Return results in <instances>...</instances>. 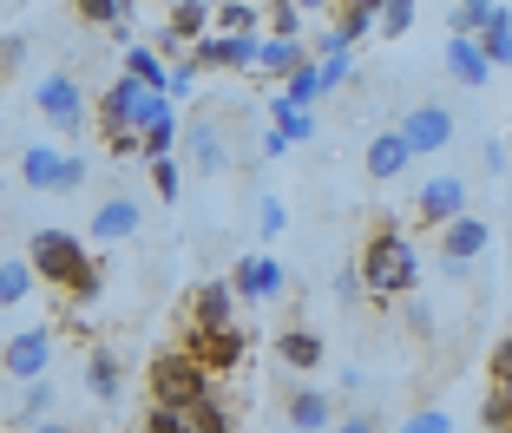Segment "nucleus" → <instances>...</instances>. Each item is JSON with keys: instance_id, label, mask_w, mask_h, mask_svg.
Here are the masks:
<instances>
[{"instance_id": "nucleus-33", "label": "nucleus", "mask_w": 512, "mask_h": 433, "mask_svg": "<svg viewBox=\"0 0 512 433\" xmlns=\"http://www.w3.org/2000/svg\"><path fill=\"white\" fill-rule=\"evenodd\" d=\"M79 20L86 27H125L132 20V0H79Z\"/></svg>"}, {"instance_id": "nucleus-13", "label": "nucleus", "mask_w": 512, "mask_h": 433, "mask_svg": "<svg viewBox=\"0 0 512 433\" xmlns=\"http://www.w3.org/2000/svg\"><path fill=\"white\" fill-rule=\"evenodd\" d=\"M46 361H53V329H20L0 342V374H14V381H40Z\"/></svg>"}, {"instance_id": "nucleus-45", "label": "nucleus", "mask_w": 512, "mask_h": 433, "mask_svg": "<svg viewBox=\"0 0 512 433\" xmlns=\"http://www.w3.org/2000/svg\"><path fill=\"white\" fill-rule=\"evenodd\" d=\"M335 433H381V420L375 414H342V420H335Z\"/></svg>"}, {"instance_id": "nucleus-10", "label": "nucleus", "mask_w": 512, "mask_h": 433, "mask_svg": "<svg viewBox=\"0 0 512 433\" xmlns=\"http://www.w3.org/2000/svg\"><path fill=\"white\" fill-rule=\"evenodd\" d=\"M138 230H145V197H132V191H106L99 204H92V230H86V243H132Z\"/></svg>"}, {"instance_id": "nucleus-28", "label": "nucleus", "mask_w": 512, "mask_h": 433, "mask_svg": "<svg viewBox=\"0 0 512 433\" xmlns=\"http://www.w3.org/2000/svg\"><path fill=\"white\" fill-rule=\"evenodd\" d=\"M211 27H217V33H250V40H256V27H263V7H256V0H224V7L211 14Z\"/></svg>"}, {"instance_id": "nucleus-30", "label": "nucleus", "mask_w": 512, "mask_h": 433, "mask_svg": "<svg viewBox=\"0 0 512 433\" xmlns=\"http://www.w3.org/2000/svg\"><path fill=\"white\" fill-rule=\"evenodd\" d=\"M53 414H60V394H53V381L40 374V381H27V394H20V420L33 427V420H53Z\"/></svg>"}, {"instance_id": "nucleus-15", "label": "nucleus", "mask_w": 512, "mask_h": 433, "mask_svg": "<svg viewBox=\"0 0 512 433\" xmlns=\"http://www.w3.org/2000/svg\"><path fill=\"white\" fill-rule=\"evenodd\" d=\"M184 348H191V355L204 361L211 374H230L243 355H250V342H243L237 322H230V329H191V342H184Z\"/></svg>"}, {"instance_id": "nucleus-31", "label": "nucleus", "mask_w": 512, "mask_h": 433, "mask_svg": "<svg viewBox=\"0 0 512 433\" xmlns=\"http://www.w3.org/2000/svg\"><path fill=\"white\" fill-rule=\"evenodd\" d=\"M322 92H329V86H322V66H316V60H302L296 73L283 79V99H296V105H316Z\"/></svg>"}, {"instance_id": "nucleus-43", "label": "nucleus", "mask_w": 512, "mask_h": 433, "mask_svg": "<svg viewBox=\"0 0 512 433\" xmlns=\"http://www.w3.org/2000/svg\"><path fill=\"white\" fill-rule=\"evenodd\" d=\"M296 27H302V7H296V0H276V14H270V33H289V40H296Z\"/></svg>"}, {"instance_id": "nucleus-23", "label": "nucleus", "mask_w": 512, "mask_h": 433, "mask_svg": "<svg viewBox=\"0 0 512 433\" xmlns=\"http://www.w3.org/2000/svg\"><path fill=\"white\" fill-rule=\"evenodd\" d=\"M33 256H0V309H20L33 296Z\"/></svg>"}, {"instance_id": "nucleus-44", "label": "nucleus", "mask_w": 512, "mask_h": 433, "mask_svg": "<svg viewBox=\"0 0 512 433\" xmlns=\"http://www.w3.org/2000/svg\"><path fill=\"white\" fill-rule=\"evenodd\" d=\"M289 151H296V145H289V138L270 125V132H263V145H256V158H289Z\"/></svg>"}, {"instance_id": "nucleus-49", "label": "nucleus", "mask_w": 512, "mask_h": 433, "mask_svg": "<svg viewBox=\"0 0 512 433\" xmlns=\"http://www.w3.org/2000/svg\"><path fill=\"white\" fill-rule=\"evenodd\" d=\"M296 7H302V14H322V7H329V0H296Z\"/></svg>"}, {"instance_id": "nucleus-8", "label": "nucleus", "mask_w": 512, "mask_h": 433, "mask_svg": "<svg viewBox=\"0 0 512 433\" xmlns=\"http://www.w3.org/2000/svg\"><path fill=\"white\" fill-rule=\"evenodd\" d=\"M473 204V191H467V178L460 171H434V178L414 191V224H427V230H440V224H453L460 210Z\"/></svg>"}, {"instance_id": "nucleus-6", "label": "nucleus", "mask_w": 512, "mask_h": 433, "mask_svg": "<svg viewBox=\"0 0 512 433\" xmlns=\"http://www.w3.org/2000/svg\"><path fill=\"white\" fill-rule=\"evenodd\" d=\"M33 112H40L53 132H86V86H79L73 73H40V86H33Z\"/></svg>"}, {"instance_id": "nucleus-42", "label": "nucleus", "mask_w": 512, "mask_h": 433, "mask_svg": "<svg viewBox=\"0 0 512 433\" xmlns=\"http://www.w3.org/2000/svg\"><path fill=\"white\" fill-rule=\"evenodd\" d=\"M197 73H204V66L197 60H184V66H171V86H165V99L178 105V99H191V86H197Z\"/></svg>"}, {"instance_id": "nucleus-2", "label": "nucleus", "mask_w": 512, "mask_h": 433, "mask_svg": "<svg viewBox=\"0 0 512 433\" xmlns=\"http://www.w3.org/2000/svg\"><path fill=\"white\" fill-rule=\"evenodd\" d=\"M362 283L375 302H401L414 296V283H421V256H414V237H401V230H375L362 250Z\"/></svg>"}, {"instance_id": "nucleus-4", "label": "nucleus", "mask_w": 512, "mask_h": 433, "mask_svg": "<svg viewBox=\"0 0 512 433\" xmlns=\"http://www.w3.org/2000/svg\"><path fill=\"white\" fill-rule=\"evenodd\" d=\"M20 184H27V191H53V197L86 191V151L27 145V151H20Z\"/></svg>"}, {"instance_id": "nucleus-1", "label": "nucleus", "mask_w": 512, "mask_h": 433, "mask_svg": "<svg viewBox=\"0 0 512 433\" xmlns=\"http://www.w3.org/2000/svg\"><path fill=\"white\" fill-rule=\"evenodd\" d=\"M27 256H33V276H40V283H60L73 309H86V302L99 296V283H106V276H99V263L86 256V237H73V230H53V224L33 230V237H27Z\"/></svg>"}, {"instance_id": "nucleus-29", "label": "nucleus", "mask_w": 512, "mask_h": 433, "mask_svg": "<svg viewBox=\"0 0 512 433\" xmlns=\"http://www.w3.org/2000/svg\"><path fill=\"white\" fill-rule=\"evenodd\" d=\"M171 33H178L184 46L204 40V33H211V7H204V0H171Z\"/></svg>"}, {"instance_id": "nucleus-17", "label": "nucleus", "mask_w": 512, "mask_h": 433, "mask_svg": "<svg viewBox=\"0 0 512 433\" xmlns=\"http://www.w3.org/2000/svg\"><path fill=\"white\" fill-rule=\"evenodd\" d=\"M184 158H191V171H197V178H217V171L230 165L224 132H217L211 119H191V125H184Z\"/></svg>"}, {"instance_id": "nucleus-26", "label": "nucleus", "mask_w": 512, "mask_h": 433, "mask_svg": "<svg viewBox=\"0 0 512 433\" xmlns=\"http://www.w3.org/2000/svg\"><path fill=\"white\" fill-rule=\"evenodd\" d=\"M125 73L145 79V86H158V92L171 86V66H165V53H158V46H125Z\"/></svg>"}, {"instance_id": "nucleus-21", "label": "nucleus", "mask_w": 512, "mask_h": 433, "mask_svg": "<svg viewBox=\"0 0 512 433\" xmlns=\"http://www.w3.org/2000/svg\"><path fill=\"white\" fill-rule=\"evenodd\" d=\"M289 427H296V433L335 427V401H329L322 388H296V401H289Z\"/></svg>"}, {"instance_id": "nucleus-41", "label": "nucleus", "mask_w": 512, "mask_h": 433, "mask_svg": "<svg viewBox=\"0 0 512 433\" xmlns=\"http://www.w3.org/2000/svg\"><path fill=\"white\" fill-rule=\"evenodd\" d=\"M506 165H512L506 138H486V145H480V171H486V178H506Z\"/></svg>"}, {"instance_id": "nucleus-35", "label": "nucleus", "mask_w": 512, "mask_h": 433, "mask_svg": "<svg viewBox=\"0 0 512 433\" xmlns=\"http://www.w3.org/2000/svg\"><path fill=\"white\" fill-rule=\"evenodd\" d=\"M414 14H421V0H388V7L375 14V27L388 33V40H401V33L414 27Z\"/></svg>"}, {"instance_id": "nucleus-50", "label": "nucleus", "mask_w": 512, "mask_h": 433, "mask_svg": "<svg viewBox=\"0 0 512 433\" xmlns=\"http://www.w3.org/2000/svg\"><path fill=\"white\" fill-rule=\"evenodd\" d=\"M348 7H368V14H381V7H388V0H348Z\"/></svg>"}, {"instance_id": "nucleus-16", "label": "nucleus", "mask_w": 512, "mask_h": 433, "mask_svg": "<svg viewBox=\"0 0 512 433\" xmlns=\"http://www.w3.org/2000/svg\"><path fill=\"white\" fill-rule=\"evenodd\" d=\"M493 73H499V66L480 53L473 33H453V40H447V79H460L467 92H486V86H493Z\"/></svg>"}, {"instance_id": "nucleus-9", "label": "nucleus", "mask_w": 512, "mask_h": 433, "mask_svg": "<svg viewBox=\"0 0 512 433\" xmlns=\"http://www.w3.org/2000/svg\"><path fill=\"white\" fill-rule=\"evenodd\" d=\"M145 433H230V414H224V401H217V394H204V401H191V407L151 401Z\"/></svg>"}, {"instance_id": "nucleus-32", "label": "nucleus", "mask_w": 512, "mask_h": 433, "mask_svg": "<svg viewBox=\"0 0 512 433\" xmlns=\"http://www.w3.org/2000/svg\"><path fill=\"white\" fill-rule=\"evenodd\" d=\"M493 14H499V0H453V33H473L480 40Z\"/></svg>"}, {"instance_id": "nucleus-40", "label": "nucleus", "mask_w": 512, "mask_h": 433, "mask_svg": "<svg viewBox=\"0 0 512 433\" xmlns=\"http://www.w3.org/2000/svg\"><path fill=\"white\" fill-rule=\"evenodd\" d=\"M486 427L512 433V381H499V388H493V401H486Z\"/></svg>"}, {"instance_id": "nucleus-47", "label": "nucleus", "mask_w": 512, "mask_h": 433, "mask_svg": "<svg viewBox=\"0 0 512 433\" xmlns=\"http://www.w3.org/2000/svg\"><path fill=\"white\" fill-rule=\"evenodd\" d=\"M20 53H27V40H20V33H14V40H0V66H20Z\"/></svg>"}, {"instance_id": "nucleus-20", "label": "nucleus", "mask_w": 512, "mask_h": 433, "mask_svg": "<svg viewBox=\"0 0 512 433\" xmlns=\"http://www.w3.org/2000/svg\"><path fill=\"white\" fill-rule=\"evenodd\" d=\"M302 60H309V46L289 40V33H263V40H256V73L263 79H289Z\"/></svg>"}, {"instance_id": "nucleus-39", "label": "nucleus", "mask_w": 512, "mask_h": 433, "mask_svg": "<svg viewBox=\"0 0 512 433\" xmlns=\"http://www.w3.org/2000/svg\"><path fill=\"white\" fill-rule=\"evenodd\" d=\"M256 230H263V237H283V230H289L283 197H256Z\"/></svg>"}, {"instance_id": "nucleus-36", "label": "nucleus", "mask_w": 512, "mask_h": 433, "mask_svg": "<svg viewBox=\"0 0 512 433\" xmlns=\"http://www.w3.org/2000/svg\"><path fill=\"white\" fill-rule=\"evenodd\" d=\"M151 165V191H158V204H171V197L184 191V171H178V158H145Z\"/></svg>"}, {"instance_id": "nucleus-27", "label": "nucleus", "mask_w": 512, "mask_h": 433, "mask_svg": "<svg viewBox=\"0 0 512 433\" xmlns=\"http://www.w3.org/2000/svg\"><path fill=\"white\" fill-rule=\"evenodd\" d=\"M480 53L499 66V73L512 66V7H499V14L486 20V33H480Z\"/></svg>"}, {"instance_id": "nucleus-14", "label": "nucleus", "mask_w": 512, "mask_h": 433, "mask_svg": "<svg viewBox=\"0 0 512 433\" xmlns=\"http://www.w3.org/2000/svg\"><path fill=\"white\" fill-rule=\"evenodd\" d=\"M230 289H237L243 302H276L289 289V276H283V263H276V256H243V263L230 269Z\"/></svg>"}, {"instance_id": "nucleus-3", "label": "nucleus", "mask_w": 512, "mask_h": 433, "mask_svg": "<svg viewBox=\"0 0 512 433\" xmlns=\"http://www.w3.org/2000/svg\"><path fill=\"white\" fill-rule=\"evenodd\" d=\"M92 112H99V132H138V138H145V125H151V119H165V112H178V105H171L158 86H145V79L119 73V79L106 86V99L92 105Z\"/></svg>"}, {"instance_id": "nucleus-37", "label": "nucleus", "mask_w": 512, "mask_h": 433, "mask_svg": "<svg viewBox=\"0 0 512 433\" xmlns=\"http://www.w3.org/2000/svg\"><path fill=\"white\" fill-rule=\"evenodd\" d=\"M401 433H453V414L447 407H414V414L401 420Z\"/></svg>"}, {"instance_id": "nucleus-11", "label": "nucleus", "mask_w": 512, "mask_h": 433, "mask_svg": "<svg viewBox=\"0 0 512 433\" xmlns=\"http://www.w3.org/2000/svg\"><path fill=\"white\" fill-rule=\"evenodd\" d=\"M401 138H407V151H414V158H434V151L453 145V112L440 99L407 105V112H401Z\"/></svg>"}, {"instance_id": "nucleus-51", "label": "nucleus", "mask_w": 512, "mask_h": 433, "mask_svg": "<svg viewBox=\"0 0 512 433\" xmlns=\"http://www.w3.org/2000/svg\"><path fill=\"white\" fill-rule=\"evenodd\" d=\"M204 7H211V14H217V7H224V0H204Z\"/></svg>"}, {"instance_id": "nucleus-19", "label": "nucleus", "mask_w": 512, "mask_h": 433, "mask_svg": "<svg viewBox=\"0 0 512 433\" xmlns=\"http://www.w3.org/2000/svg\"><path fill=\"white\" fill-rule=\"evenodd\" d=\"M230 322H237V289H230V283H197L191 329H230Z\"/></svg>"}, {"instance_id": "nucleus-12", "label": "nucleus", "mask_w": 512, "mask_h": 433, "mask_svg": "<svg viewBox=\"0 0 512 433\" xmlns=\"http://www.w3.org/2000/svg\"><path fill=\"white\" fill-rule=\"evenodd\" d=\"M263 40V33H256ZM256 40L250 33H204V40H191V60L204 66V73H256Z\"/></svg>"}, {"instance_id": "nucleus-25", "label": "nucleus", "mask_w": 512, "mask_h": 433, "mask_svg": "<svg viewBox=\"0 0 512 433\" xmlns=\"http://www.w3.org/2000/svg\"><path fill=\"white\" fill-rule=\"evenodd\" d=\"M270 119H276V132H283L289 145H309V138H316V112L296 105V99H270Z\"/></svg>"}, {"instance_id": "nucleus-48", "label": "nucleus", "mask_w": 512, "mask_h": 433, "mask_svg": "<svg viewBox=\"0 0 512 433\" xmlns=\"http://www.w3.org/2000/svg\"><path fill=\"white\" fill-rule=\"evenodd\" d=\"M27 433H73V427H66V420H33Z\"/></svg>"}, {"instance_id": "nucleus-38", "label": "nucleus", "mask_w": 512, "mask_h": 433, "mask_svg": "<svg viewBox=\"0 0 512 433\" xmlns=\"http://www.w3.org/2000/svg\"><path fill=\"white\" fill-rule=\"evenodd\" d=\"M362 296H368V283H362V263H342V269H335V302H342V309H355Z\"/></svg>"}, {"instance_id": "nucleus-5", "label": "nucleus", "mask_w": 512, "mask_h": 433, "mask_svg": "<svg viewBox=\"0 0 512 433\" xmlns=\"http://www.w3.org/2000/svg\"><path fill=\"white\" fill-rule=\"evenodd\" d=\"M211 394V368L191 355V348H165L151 361V401H171V407H191Z\"/></svg>"}, {"instance_id": "nucleus-46", "label": "nucleus", "mask_w": 512, "mask_h": 433, "mask_svg": "<svg viewBox=\"0 0 512 433\" xmlns=\"http://www.w3.org/2000/svg\"><path fill=\"white\" fill-rule=\"evenodd\" d=\"M493 381H512V335L493 348Z\"/></svg>"}, {"instance_id": "nucleus-18", "label": "nucleus", "mask_w": 512, "mask_h": 433, "mask_svg": "<svg viewBox=\"0 0 512 433\" xmlns=\"http://www.w3.org/2000/svg\"><path fill=\"white\" fill-rule=\"evenodd\" d=\"M362 165H368V178H375V184H394L407 165H414V151H407L401 125H388V132H375V138H368V158H362Z\"/></svg>"}, {"instance_id": "nucleus-34", "label": "nucleus", "mask_w": 512, "mask_h": 433, "mask_svg": "<svg viewBox=\"0 0 512 433\" xmlns=\"http://www.w3.org/2000/svg\"><path fill=\"white\" fill-rule=\"evenodd\" d=\"M184 138V125H178V112H165V119H151L145 125V158H171V145Z\"/></svg>"}, {"instance_id": "nucleus-7", "label": "nucleus", "mask_w": 512, "mask_h": 433, "mask_svg": "<svg viewBox=\"0 0 512 433\" xmlns=\"http://www.w3.org/2000/svg\"><path fill=\"white\" fill-rule=\"evenodd\" d=\"M486 250H493V224H486V217L460 210L453 224H440V263H447V276H467Z\"/></svg>"}, {"instance_id": "nucleus-22", "label": "nucleus", "mask_w": 512, "mask_h": 433, "mask_svg": "<svg viewBox=\"0 0 512 433\" xmlns=\"http://www.w3.org/2000/svg\"><path fill=\"white\" fill-rule=\"evenodd\" d=\"M86 388H92V401H119V394H125V368H119V355H112V348H92Z\"/></svg>"}, {"instance_id": "nucleus-24", "label": "nucleus", "mask_w": 512, "mask_h": 433, "mask_svg": "<svg viewBox=\"0 0 512 433\" xmlns=\"http://www.w3.org/2000/svg\"><path fill=\"white\" fill-rule=\"evenodd\" d=\"M276 355H283L296 374H309V368H322V335L316 329H289V335H276Z\"/></svg>"}]
</instances>
